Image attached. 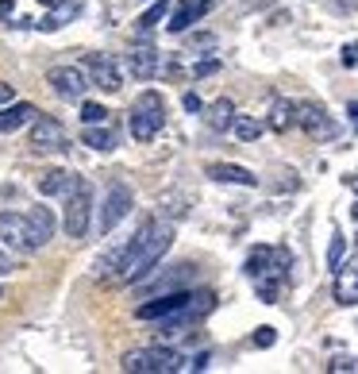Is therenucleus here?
Returning a JSON list of instances; mask_svg holds the SVG:
<instances>
[{
  "label": "nucleus",
  "mask_w": 358,
  "mask_h": 374,
  "mask_svg": "<svg viewBox=\"0 0 358 374\" xmlns=\"http://www.w3.org/2000/svg\"><path fill=\"white\" fill-rule=\"evenodd\" d=\"M166 15H170V4H166V0H154V4H151V8H146V12L139 15V23H135L139 39H146V35H151V31L158 27V23L166 20Z\"/></svg>",
  "instance_id": "obj_24"
},
{
  "label": "nucleus",
  "mask_w": 358,
  "mask_h": 374,
  "mask_svg": "<svg viewBox=\"0 0 358 374\" xmlns=\"http://www.w3.org/2000/svg\"><path fill=\"white\" fill-rule=\"evenodd\" d=\"M193 46H216V35H193Z\"/></svg>",
  "instance_id": "obj_40"
},
{
  "label": "nucleus",
  "mask_w": 358,
  "mask_h": 374,
  "mask_svg": "<svg viewBox=\"0 0 358 374\" xmlns=\"http://www.w3.org/2000/svg\"><path fill=\"white\" fill-rule=\"evenodd\" d=\"M15 12V0H0V20H12Z\"/></svg>",
  "instance_id": "obj_39"
},
{
  "label": "nucleus",
  "mask_w": 358,
  "mask_h": 374,
  "mask_svg": "<svg viewBox=\"0 0 358 374\" xmlns=\"http://www.w3.org/2000/svg\"><path fill=\"white\" fill-rule=\"evenodd\" d=\"M219 70V58H200L197 66H193V77H208V74H216Z\"/></svg>",
  "instance_id": "obj_33"
},
{
  "label": "nucleus",
  "mask_w": 358,
  "mask_h": 374,
  "mask_svg": "<svg viewBox=\"0 0 358 374\" xmlns=\"http://www.w3.org/2000/svg\"><path fill=\"white\" fill-rule=\"evenodd\" d=\"M170 247H174V224H162V220H154L151 239L143 243L139 258L132 263V270L124 274V282H120V286H139L143 278H151V274L158 270V263L166 258V251H170Z\"/></svg>",
  "instance_id": "obj_1"
},
{
  "label": "nucleus",
  "mask_w": 358,
  "mask_h": 374,
  "mask_svg": "<svg viewBox=\"0 0 358 374\" xmlns=\"http://www.w3.org/2000/svg\"><path fill=\"white\" fill-rule=\"evenodd\" d=\"M89 216H93V189H89V182H81L77 189L66 197V208H62V232H66L70 239H81V235L89 232Z\"/></svg>",
  "instance_id": "obj_6"
},
{
  "label": "nucleus",
  "mask_w": 358,
  "mask_h": 374,
  "mask_svg": "<svg viewBox=\"0 0 358 374\" xmlns=\"http://www.w3.org/2000/svg\"><path fill=\"white\" fill-rule=\"evenodd\" d=\"M208 177H212V182H224V185H258V177L250 174L247 166H235V162H212V166H208Z\"/></svg>",
  "instance_id": "obj_21"
},
{
  "label": "nucleus",
  "mask_w": 358,
  "mask_h": 374,
  "mask_svg": "<svg viewBox=\"0 0 358 374\" xmlns=\"http://www.w3.org/2000/svg\"><path fill=\"white\" fill-rule=\"evenodd\" d=\"M343 255H347V239H343V232H331V243H328V266L335 270L339 263H343Z\"/></svg>",
  "instance_id": "obj_29"
},
{
  "label": "nucleus",
  "mask_w": 358,
  "mask_h": 374,
  "mask_svg": "<svg viewBox=\"0 0 358 374\" xmlns=\"http://www.w3.org/2000/svg\"><path fill=\"white\" fill-rule=\"evenodd\" d=\"M339 62H343L347 70H351V66H358V39H354V43H347V46H343V54H339Z\"/></svg>",
  "instance_id": "obj_34"
},
{
  "label": "nucleus",
  "mask_w": 358,
  "mask_h": 374,
  "mask_svg": "<svg viewBox=\"0 0 358 374\" xmlns=\"http://www.w3.org/2000/svg\"><path fill=\"white\" fill-rule=\"evenodd\" d=\"M46 81H51V89L62 96V101H81L89 89V77L81 66H54L51 74H46Z\"/></svg>",
  "instance_id": "obj_12"
},
{
  "label": "nucleus",
  "mask_w": 358,
  "mask_h": 374,
  "mask_svg": "<svg viewBox=\"0 0 358 374\" xmlns=\"http://www.w3.org/2000/svg\"><path fill=\"white\" fill-rule=\"evenodd\" d=\"M212 4H216V0H181L177 8H170L166 31H170V35H181V31H189L205 12H212Z\"/></svg>",
  "instance_id": "obj_14"
},
{
  "label": "nucleus",
  "mask_w": 358,
  "mask_h": 374,
  "mask_svg": "<svg viewBox=\"0 0 358 374\" xmlns=\"http://www.w3.org/2000/svg\"><path fill=\"white\" fill-rule=\"evenodd\" d=\"M27 143H31V151H39V154H46V151H66V147H70V139H66V127H62L58 120L43 116V112H39V120L31 124Z\"/></svg>",
  "instance_id": "obj_10"
},
{
  "label": "nucleus",
  "mask_w": 358,
  "mask_h": 374,
  "mask_svg": "<svg viewBox=\"0 0 358 374\" xmlns=\"http://www.w3.org/2000/svg\"><path fill=\"white\" fill-rule=\"evenodd\" d=\"M231 132H235V139H239V143H255V139H262L266 124H262V120H255V116H235L231 120Z\"/></svg>",
  "instance_id": "obj_26"
},
{
  "label": "nucleus",
  "mask_w": 358,
  "mask_h": 374,
  "mask_svg": "<svg viewBox=\"0 0 358 374\" xmlns=\"http://www.w3.org/2000/svg\"><path fill=\"white\" fill-rule=\"evenodd\" d=\"M354 220H358V205H354Z\"/></svg>",
  "instance_id": "obj_43"
},
{
  "label": "nucleus",
  "mask_w": 358,
  "mask_h": 374,
  "mask_svg": "<svg viewBox=\"0 0 358 374\" xmlns=\"http://www.w3.org/2000/svg\"><path fill=\"white\" fill-rule=\"evenodd\" d=\"M151 232H154V220H146L132 239H124L120 247H112L108 255L96 263V278H101V282H124V274L132 270V263L139 258V251H143V243L151 239Z\"/></svg>",
  "instance_id": "obj_2"
},
{
  "label": "nucleus",
  "mask_w": 358,
  "mask_h": 374,
  "mask_svg": "<svg viewBox=\"0 0 358 374\" xmlns=\"http://www.w3.org/2000/svg\"><path fill=\"white\" fill-rule=\"evenodd\" d=\"M297 124L305 127L308 139H316V143H328V139H335V135H339V124L328 116V108L316 104V101H300L297 104Z\"/></svg>",
  "instance_id": "obj_8"
},
{
  "label": "nucleus",
  "mask_w": 358,
  "mask_h": 374,
  "mask_svg": "<svg viewBox=\"0 0 358 374\" xmlns=\"http://www.w3.org/2000/svg\"><path fill=\"white\" fill-rule=\"evenodd\" d=\"M250 344H255V347H274V344H278V332H274L270 324H262V328H255Z\"/></svg>",
  "instance_id": "obj_31"
},
{
  "label": "nucleus",
  "mask_w": 358,
  "mask_h": 374,
  "mask_svg": "<svg viewBox=\"0 0 358 374\" xmlns=\"http://www.w3.org/2000/svg\"><path fill=\"white\" fill-rule=\"evenodd\" d=\"M35 120H39V108H35V104H27V101H20V104H4V108H0V135L20 132V127L35 124Z\"/></svg>",
  "instance_id": "obj_19"
},
{
  "label": "nucleus",
  "mask_w": 358,
  "mask_h": 374,
  "mask_svg": "<svg viewBox=\"0 0 358 374\" xmlns=\"http://www.w3.org/2000/svg\"><path fill=\"white\" fill-rule=\"evenodd\" d=\"M81 70L89 74V85H96L101 93H120V89H124L120 62L112 58V54H85V58H81Z\"/></svg>",
  "instance_id": "obj_9"
},
{
  "label": "nucleus",
  "mask_w": 358,
  "mask_h": 374,
  "mask_svg": "<svg viewBox=\"0 0 358 374\" xmlns=\"http://www.w3.org/2000/svg\"><path fill=\"white\" fill-rule=\"evenodd\" d=\"M0 297H4V289H0Z\"/></svg>",
  "instance_id": "obj_44"
},
{
  "label": "nucleus",
  "mask_w": 358,
  "mask_h": 374,
  "mask_svg": "<svg viewBox=\"0 0 358 374\" xmlns=\"http://www.w3.org/2000/svg\"><path fill=\"white\" fill-rule=\"evenodd\" d=\"M81 120H85V124H104V120H108V108L96 104V101H85L81 104Z\"/></svg>",
  "instance_id": "obj_30"
},
{
  "label": "nucleus",
  "mask_w": 358,
  "mask_h": 374,
  "mask_svg": "<svg viewBox=\"0 0 358 374\" xmlns=\"http://www.w3.org/2000/svg\"><path fill=\"white\" fill-rule=\"evenodd\" d=\"M212 305H216V294H212V289H197V294H189V301H185V305L177 308L174 316H166V320H162V332H158V336H162V339L181 336L185 328H193V324L205 320V316L212 313Z\"/></svg>",
  "instance_id": "obj_5"
},
{
  "label": "nucleus",
  "mask_w": 358,
  "mask_h": 374,
  "mask_svg": "<svg viewBox=\"0 0 358 374\" xmlns=\"http://www.w3.org/2000/svg\"><path fill=\"white\" fill-rule=\"evenodd\" d=\"M270 258H274V247H255V251H250L247 266H243V270H247V278H258V274L270 266Z\"/></svg>",
  "instance_id": "obj_28"
},
{
  "label": "nucleus",
  "mask_w": 358,
  "mask_h": 374,
  "mask_svg": "<svg viewBox=\"0 0 358 374\" xmlns=\"http://www.w3.org/2000/svg\"><path fill=\"white\" fill-rule=\"evenodd\" d=\"M15 270H20V266H15V258L0 247V278H8V274H15Z\"/></svg>",
  "instance_id": "obj_35"
},
{
  "label": "nucleus",
  "mask_w": 358,
  "mask_h": 374,
  "mask_svg": "<svg viewBox=\"0 0 358 374\" xmlns=\"http://www.w3.org/2000/svg\"><path fill=\"white\" fill-rule=\"evenodd\" d=\"M162 124H166V104H162V93L146 89V93H139V96H135V104H132V135L139 143H151L154 135L162 132Z\"/></svg>",
  "instance_id": "obj_4"
},
{
  "label": "nucleus",
  "mask_w": 358,
  "mask_h": 374,
  "mask_svg": "<svg viewBox=\"0 0 358 374\" xmlns=\"http://www.w3.org/2000/svg\"><path fill=\"white\" fill-rule=\"evenodd\" d=\"M185 355L181 351H170V347H135L120 359V370L127 374H174L185 367Z\"/></svg>",
  "instance_id": "obj_3"
},
{
  "label": "nucleus",
  "mask_w": 358,
  "mask_h": 374,
  "mask_svg": "<svg viewBox=\"0 0 358 374\" xmlns=\"http://www.w3.org/2000/svg\"><path fill=\"white\" fill-rule=\"evenodd\" d=\"M193 266L189 263H181V266H174V270H166V274H151V278H143L139 286H146L151 294H170V289H185V282L193 278Z\"/></svg>",
  "instance_id": "obj_17"
},
{
  "label": "nucleus",
  "mask_w": 358,
  "mask_h": 374,
  "mask_svg": "<svg viewBox=\"0 0 358 374\" xmlns=\"http://www.w3.org/2000/svg\"><path fill=\"white\" fill-rule=\"evenodd\" d=\"M27 227H31V239H35V251H43L46 243L54 239V213L46 205H31L27 208Z\"/></svg>",
  "instance_id": "obj_18"
},
{
  "label": "nucleus",
  "mask_w": 358,
  "mask_h": 374,
  "mask_svg": "<svg viewBox=\"0 0 358 374\" xmlns=\"http://www.w3.org/2000/svg\"><path fill=\"white\" fill-rule=\"evenodd\" d=\"M347 116H351V124H354V132H358V101L347 104Z\"/></svg>",
  "instance_id": "obj_41"
},
{
  "label": "nucleus",
  "mask_w": 358,
  "mask_h": 374,
  "mask_svg": "<svg viewBox=\"0 0 358 374\" xmlns=\"http://www.w3.org/2000/svg\"><path fill=\"white\" fill-rule=\"evenodd\" d=\"M205 120H208V127H212V132H227V127H231V120H235V104L227 101V96H219L212 108H208Z\"/></svg>",
  "instance_id": "obj_25"
},
{
  "label": "nucleus",
  "mask_w": 358,
  "mask_h": 374,
  "mask_svg": "<svg viewBox=\"0 0 358 374\" xmlns=\"http://www.w3.org/2000/svg\"><path fill=\"white\" fill-rule=\"evenodd\" d=\"M189 301V289H170V294H158L154 301H143L139 308H135V316L139 320H166V316H174L177 308Z\"/></svg>",
  "instance_id": "obj_13"
},
{
  "label": "nucleus",
  "mask_w": 358,
  "mask_h": 374,
  "mask_svg": "<svg viewBox=\"0 0 358 374\" xmlns=\"http://www.w3.org/2000/svg\"><path fill=\"white\" fill-rule=\"evenodd\" d=\"M81 182H85V177H77L73 170H46V174L39 177V193H43V197H70Z\"/></svg>",
  "instance_id": "obj_16"
},
{
  "label": "nucleus",
  "mask_w": 358,
  "mask_h": 374,
  "mask_svg": "<svg viewBox=\"0 0 358 374\" xmlns=\"http://www.w3.org/2000/svg\"><path fill=\"white\" fill-rule=\"evenodd\" d=\"M335 301L339 305H358V258L335 266Z\"/></svg>",
  "instance_id": "obj_20"
},
{
  "label": "nucleus",
  "mask_w": 358,
  "mask_h": 374,
  "mask_svg": "<svg viewBox=\"0 0 358 374\" xmlns=\"http://www.w3.org/2000/svg\"><path fill=\"white\" fill-rule=\"evenodd\" d=\"M85 147L112 151V147H116V135H112L108 127H101V124H85Z\"/></svg>",
  "instance_id": "obj_27"
},
{
  "label": "nucleus",
  "mask_w": 358,
  "mask_h": 374,
  "mask_svg": "<svg viewBox=\"0 0 358 374\" xmlns=\"http://www.w3.org/2000/svg\"><path fill=\"white\" fill-rule=\"evenodd\" d=\"M328 370H331V374H343V370H358V359H354V355H335V359L328 363Z\"/></svg>",
  "instance_id": "obj_32"
},
{
  "label": "nucleus",
  "mask_w": 358,
  "mask_h": 374,
  "mask_svg": "<svg viewBox=\"0 0 358 374\" xmlns=\"http://www.w3.org/2000/svg\"><path fill=\"white\" fill-rule=\"evenodd\" d=\"M132 205H135V193H132V185H124V182H112V185H108V193H104V205H101V220H96V232H101V235H108L112 227H116V224L124 220L127 213H132Z\"/></svg>",
  "instance_id": "obj_7"
},
{
  "label": "nucleus",
  "mask_w": 358,
  "mask_h": 374,
  "mask_svg": "<svg viewBox=\"0 0 358 374\" xmlns=\"http://www.w3.org/2000/svg\"><path fill=\"white\" fill-rule=\"evenodd\" d=\"M266 127H270V132H278V135H286L289 127H297V104L293 101H274L270 104V116H266Z\"/></svg>",
  "instance_id": "obj_22"
},
{
  "label": "nucleus",
  "mask_w": 358,
  "mask_h": 374,
  "mask_svg": "<svg viewBox=\"0 0 358 374\" xmlns=\"http://www.w3.org/2000/svg\"><path fill=\"white\" fill-rule=\"evenodd\" d=\"M127 70H132L139 81L158 77V70H162V51H154L151 43H135L132 51H127Z\"/></svg>",
  "instance_id": "obj_15"
},
{
  "label": "nucleus",
  "mask_w": 358,
  "mask_h": 374,
  "mask_svg": "<svg viewBox=\"0 0 358 374\" xmlns=\"http://www.w3.org/2000/svg\"><path fill=\"white\" fill-rule=\"evenodd\" d=\"M81 8H85V0H62V4H54V12L46 15L39 27L43 31H58V27H66V23H73L81 15Z\"/></svg>",
  "instance_id": "obj_23"
},
{
  "label": "nucleus",
  "mask_w": 358,
  "mask_h": 374,
  "mask_svg": "<svg viewBox=\"0 0 358 374\" xmlns=\"http://www.w3.org/2000/svg\"><path fill=\"white\" fill-rule=\"evenodd\" d=\"M0 243L12 251H35V239H31L27 227V213H0Z\"/></svg>",
  "instance_id": "obj_11"
},
{
  "label": "nucleus",
  "mask_w": 358,
  "mask_h": 374,
  "mask_svg": "<svg viewBox=\"0 0 358 374\" xmlns=\"http://www.w3.org/2000/svg\"><path fill=\"white\" fill-rule=\"evenodd\" d=\"M347 185H351V189L358 193V174H351V177H347Z\"/></svg>",
  "instance_id": "obj_42"
},
{
  "label": "nucleus",
  "mask_w": 358,
  "mask_h": 374,
  "mask_svg": "<svg viewBox=\"0 0 358 374\" xmlns=\"http://www.w3.org/2000/svg\"><path fill=\"white\" fill-rule=\"evenodd\" d=\"M181 104H185V112H200V108H205L197 93H185V96H181Z\"/></svg>",
  "instance_id": "obj_37"
},
{
  "label": "nucleus",
  "mask_w": 358,
  "mask_h": 374,
  "mask_svg": "<svg viewBox=\"0 0 358 374\" xmlns=\"http://www.w3.org/2000/svg\"><path fill=\"white\" fill-rule=\"evenodd\" d=\"M12 101H15V89L0 81V108H4V104H12Z\"/></svg>",
  "instance_id": "obj_38"
},
{
  "label": "nucleus",
  "mask_w": 358,
  "mask_h": 374,
  "mask_svg": "<svg viewBox=\"0 0 358 374\" xmlns=\"http://www.w3.org/2000/svg\"><path fill=\"white\" fill-rule=\"evenodd\" d=\"M208 363H212V355H208V351H200L197 359H189L185 367H189V370H208Z\"/></svg>",
  "instance_id": "obj_36"
}]
</instances>
